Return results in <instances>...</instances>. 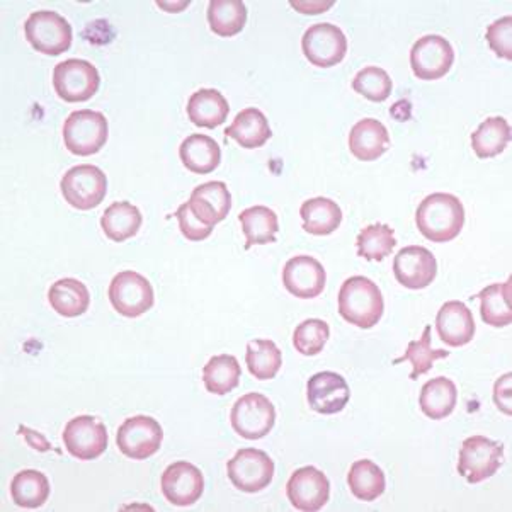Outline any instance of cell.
<instances>
[{"instance_id":"6da1fadb","label":"cell","mask_w":512,"mask_h":512,"mask_svg":"<svg viewBox=\"0 0 512 512\" xmlns=\"http://www.w3.org/2000/svg\"><path fill=\"white\" fill-rule=\"evenodd\" d=\"M416 225L434 244H446L460 235L465 225V208L456 196L429 194L416 211Z\"/></svg>"},{"instance_id":"7a4b0ae2","label":"cell","mask_w":512,"mask_h":512,"mask_svg":"<svg viewBox=\"0 0 512 512\" xmlns=\"http://www.w3.org/2000/svg\"><path fill=\"white\" fill-rule=\"evenodd\" d=\"M385 303L380 288L365 276L346 279L339 290V313L342 319L359 329L375 327L383 317Z\"/></svg>"},{"instance_id":"3957f363","label":"cell","mask_w":512,"mask_h":512,"mask_svg":"<svg viewBox=\"0 0 512 512\" xmlns=\"http://www.w3.org/2000/svg\"><path fill=\"white\" fill-rule=\"evenodd\" d=\"M108 137L109 126L106 116L92 109L74 111L63 125L65 147L79 157L97 154L108 142Z\"/></svg>"},{"instance_id":"277c9868","label":"cell","mask_w":512,"mask_h":512,"mask_svg":"<svg viewBox=\"0 0 512 512\" xmlns=\"http://www.w3.org/2000/svg\"><path fill=\"white\" fill-rule=\"evenodd\" d=\"M24 35L36 52L57 57L72 45V26L55 11H36L26 19Z\"/></svg>"},{"instance_id":"5b68a950","label":"cell","mask_w":512,"mask_h":512,"mask_svg":"<svg viewBox=\"0 0 512 512\" xmlns=\"http://www.w3.org/2000/svg\"><path fill=\"white\" fill-rule=\"evenodd\" d=\"M60 189L65 201L75 210H92L106 198L108 177L96 165H75L62 177Z\"/></svg>"},{"instance_id":"8992f818","label":"cell","mask_w":512,"mask_h":512,"mask_svg":"<svg viewBox=\"0 0 512 512\" xmlns=\"http://www.w3.org/2000/svg\"><path fill=\"white\" fill-rule=\"evenodd\" d=\"M101 86V75L87 60L69 58L53 70V87L67 103H86Z\"/></svg>"},{"instance_id":"52a82bcc","label":"cell","mask_w":512,"mask_h":512,"mask_svg":"<svg viewBox=\"0 0 512 512\" xmlns=\"http://www.w3.org/2000/svg\"><path fill=\"white\" fill-rule=\"evenodd\" d=\"M504 460V446L485 436H472L461 444L458 473L468 484H480L497 473Z\"/></svg>"},{"instance_id":"ba28073f","label":"cell","mask_w":512,"mask_h":512,"mask_svg":"<svg viewBox=\"0 0 512 512\" xmlns=\"http://www.w3.org/2000/svg\"><path fill=\"white\" fill-rule=\"evenodd\" d=\"M109 302L116 312L137 319L154 307V288L145 276L135 271H121L114 276L108 290Z\"/></svg>"},{"instance_id":"9c48e42d","label":"cell","mask_w":512,"mask_h":512,"mask_svg":"<svg viewBox=\"0 0 512 512\" xmlns=\"http://www.w3.org/2000/svg\"><path fill=\"white\" fill-rule=\"evenodd\" d=\"M230 422L239 436L256 441L271 433L276 422V409L261 393H247L232 407Z\"/></svg>"},{"instance_id":"30bf717a","label":"cell","mask_w":512,"mask_h":512,"mask_svg":"<svg viewBox=\"0 0 512 512\" xmlns=\"http://www.w3.org/2000/svg\"><path fill=\"white\" fill-rule=\"evenodd\" d=\"M230 482L235 489L256 494L266 489L274 477V461L271 456L256 448H244L227 463Z\"/></svg>"},{"instance_id":"8fae6325","label":"cell","mask_w":512,"mask_h":512,"mask_svg":"<svg viewBox=\"0 0 512 512\" xmlns=\"http://www.w3.org/2000/svg\"><path fill=\"white\" fill-rule=\"evenodd\" d=\"M302 50L312 65L329 69L346 57L348 38L339 26L330 23L313 24L303 35Z\"/></svg>"},{"instance_id":"7c38bea8","label":"cell","mask_w":512,"mask_h":512,"mask_svg":"<svg viewBox=\"0 0 512 512\" xmlns=\"http://www.w3.org/2000/svg\"><path fill=\"white\" fill-rule=\"evenodd\" d=\"M453 62H455V50L450 41L443 36H422L410 50V67L417 79H443L453 67Z\"/></svg>"},{"instance_id":"4fadbf2b","label":"cell","mask_w":512,"mask_h":512,"mask_svg":"<svg viewBox=\"0 0 512 512\" xmlns=\"http://www.w3.org/2000/svg\"><path fill=\"white\" fill-rule=\"evenodd\" d=\"M164 431L154 417L135 416L126 419L118 429L116 443L123 455L131 460H147L162 446Z\"/></svg>"},{"instance_id":"5bb4252c","label":"cell","mask_w":512,"mask_h":512,"mask_svg":"<svg viewBox=\"0 0 512 512\" xmlns=\"http://www.w3.org/2000/svg\"><path fill=\"white\" fill-rule=\"evenodd\" d=\"M108 431L92 416L72 419L63 431V443L70 455L80 461L96 460L108 448Z\"/></svg>"},{"instance_id":"9a60e30c","label":"cell","mask_w":512,"mask_h":512,"mask_svg":"<svg viewBox=\"0 0 512 512\" xmlns=\"http://www.w3.org/2000/svg\"><path fill=\"white\" fill-rule=\"evenodd\" d=\"M393 274L405 288L422 290L433 285L438 274V261L426 247L410 245L404 247L393 259Z\"/></svg>"},{"instance_id":"2e32d148","label":"cell","mask_w":512,"mask_h":512,"mask_svg":"<svg viewBox=\"0 0 512 512\" xmlns=\"http://www.w3.org/2000/svg\"><path fill=\"white\" fill-rule=\"evenodd\" d=\"M162 494L174 506L188 507L198 502L205 490V480L200 468L189 461H176L165 468L160 480Z\"/></svg>"},{"instance_id":"e0dca14e","label":"cell","mask_w":512,"mask_h":512,"mask_svg":"<svg viewBox=\"0 0 512 512\" xmlns=\"http://www.w3.org/2000/svg\"><path fill=\"white\" fill-rule=\"evenodd\" d=\"M286 495L298 511L315 512L329 502L330 484L319 468L303 467L291 475Z\"/></svg>"},{"instance_id":"ac0fdd59","label":"cell","mask_w":512,"mask_h":512,"mask_svg":"<svg viewBox=\"0 0 512 512\" xmlns=\"http://www.w3.org/2000/svg\"><path fill=\"white\" fill-rule=\"evenodd\" d=\"M351 399V390L344 376L334 371H322L313 375L307 383V400L319 414L332 416L341 412Z\"/></svg>"},{"instance_id":"d6986e66","label":"cell","mask_w":512,"mask_h":512,"mask_svg":"<svg viewBox=\"0 0 512 512\" xmlns=\"http://www.w3.org/2000/svg\"><path fill=\"white\" fill-rule=\"evenodd\" d=\"M283 283L291 295L302 300H312L322 295L327 283V274L315 257L296 256L286 262Z\"/></svg>"},{"instance_id":"ffe728a7","label":"cell","mask_w":512,"mask_h":512,"mask_svg":"<svg viewBox=\"0 0 512 512\" xmlns=\"http://www.w3.org/2000/svg\"><path fill=\"white\" fill-rule=\"evenodd\" d=\"M189 210L194 217L208 227L223 222L232 208V196L227 184L222 181H210L194 189L188 201Z\"/></svg>"},{"instance_id":"44dd1931","label":"cell","mask_w":512,"mask_h":512,"mask_svg":"<svg viewBox=\"0 0 512 512\" xmlns=\"http://www.w3.org/2000/svg\"><path fill=\"white\" fill-rule=\"evenodd\" d=\"M436 330L444 344L451 348L467 346L475 337V319L470 308L461 302L444 303L436 317Z\"/></svg>"},{"instance_id":"7402d4cb","label":"cell","mask_w":512,"mask_h":512,"mask_svg":"<svg viewBox=\"0 0 512 512\" xmlns=\"http://www.w3.org/2000/svg\"><path fill=\"white\" fill-rule=\"evenodd\" d=\"M390 147V135L382 121L366 118L353 126L349 133V148L361 162H373L382 157Z\"/></svg>"},{"instance_id":"603a6c76","label":"cell","mask_w":512,"mask_h":512,"mask_svg":"<svg viewBox=\"0 0 512 512\" xmlns=\"http://www.w3.org/2000/svg\"><path fill=\"white\" fill-rule=\"evenodd\" d=\"M179 157L189 172L205 176L215 171L222 162V148L208 135L194 133L181 143Z\"/></svg>"},{"instance_id":"cb8c5ba5","label":"cell","mask_w":512,"mask_h":512,"mask_svg":"<svg viewBox=\"0 0 512 512\" xmlns=\"http://www.w3.org/2000/svg\"><path fill=\"white\" fill-rule=\"evenodd\" d=\"M230 106L217 89H200L189 97L188 116L200 128H217L227 121Z\"/></svg>"},{"instance_id":"d4e9b609","label":"cell","mask_w":512,"mask_h":512,"mask_svg":"<svg viewBox=\"0 0 512 512\" xmlns=\"http://www.w3.org/2000/svg\"><path fill=\"white\" fill-rule=\"evenodd\" d=\"M225 135L234 138L240 147L261 148L273 137V131L262 111L247 108L235 116L234 123L225 130Z\"/></svg>"},{"instance_id":"484cf974","label":"cell","mask_w":512,"mask_h":512,"mask_svg":"<svg viewBox=\"0 0 512 512\" xmlns=\"http://www.w3.org/2000/svg\"><path fill=\"white\" fill-rule=\"evenodd\" d=\"M245 235V251L254 245L274 244L278 235V215L268 206H252L239 215Z\"/></svg>"},{"instance_id":"4316f807","label":"cell","mask_w":512,"mask_h":512,"mask_svg":"<svg viewBox=\"0 0 512 512\" xmlns=\"http://www.w3.org/2000/svg\"><path fill=\"white\" fill-rule=\"evenodd\" d=\"M48 302L62 317H80L91 305V293L79 279L63 278L48 291Z\"/></svg>"},{"instance_id":"83f0119b","label":"cell","mask_w":512,"mask_h":512,"mask_svg":"<svg viewBox=\"0 0 512 512\" xmlns=\"http://www.w3.org/2000/svg\"><path fill=\"white\" fill-rule=\"evenodd\" d=\"M300 217L303 220V230L308 234L324 235L334 234L342 222V211L336 201L329 198H312L305 201L300 208Z\"/></svg>"},{"instance_id":"f1b7e54d","label":"cell","mask_w":512,"mask_h":512,"mask_svg":"<svg viewBox=\"0 0 512 512\" xmlns=\"http://www.w3.org/2000/svg\"><path fill=\"white\" fill-rule=\"evenodd\" d=\"M456 400H458V390L455 383L444 376H438L422 387L419 404L424 416L433 421H441L455 410Z\"/></svg>"},{"instance_id":"f546056e","label":"cell","mask_w":512,"mask_h":512,"mask_svg":"<svg viewBox=\"0 0 512 512\" xmlns=\"http://www.w3.org/2000/svg\"><path fill=\"white\" fill-rule=\"evenodd\" d=\"M143 217L137 206L128 201H118L109 206L101 217L104 234L113 242H125L138 234L142 227Z\"/></svg>"},{"instance_id":"4dcf8cb0","label":"cell","mask_w":512,"mask_h":512,"mask_svg":"<svg viewBox=\"0 0 512 512\" xmlns=\"http://www.w3.org/2000/svg\"><path fill=\"white\" fill-rule=\"evenodd\" d=\"M511 142V126L506 118L494 116L482 121L472 135L473 152L478 159H492L501 155Z\"/></svg>"},{"instance_id":"1f68e13d","label":"cell","mask_w":512,"mask_h":512,"mask_svg":"<svg viewBox=\"0 0 512 512\" xmlns=\"http://www.w3.org/2000/svg\"><path fill=\"white\" fill-rule=\"evenodd\" d=\"M511 291V279H507L506 283H495L478 293L477 298L482 303L480 313L485 324L499 329L511 324Z\"/></svg>"},{"instance_id":"d6a6232c","label":"cell","mask_w":512,"mask_h":512,"mask_svg":"<svg viewBox=\"0 0 512 512\" xmlns=\"http://www.w3.org/2000/svg\"><path fill=\"white\" fill-rule=\"evenodd\" d=\"M349 489L354 497L363 502H373L387 489V480L382 468L371 460L353 463L348 475Z\"/></svg>"},{"instance_id":"836d02e7","label":"cell","mask_w":512,"mask_h":512,"mask_svg":"<svg viewBox=\"0 0 512 512\" xmlns=\"http://www.w3.org/2000/svg\"><path fill=\"white\" fill-rule=\"evenodd\" d=\"M208 23L211 31L222 38L239 35L247 23V7L242 0H211Z\"/></svg>"},{"instance_id":"e575fe53","label":"cell","mask_w":512,"mask_h":512,"mask_svg":"<svg viewBox=\"0 0 512 512\" xmlns=\"http://www.w3.org/2000/svg\"><path fill=\"white\" fill-rule=\"evenodd\" d=\"M240 375L242 368L237 358L230 354H220L213 356L203 368V383L213 395H227L239 387Z\"/></svg>"},{"instance_id":"d590c367","label":"cell","mask_w":512,"mask_h":512,"mask_svg":"<svg viewBox=\"0 0 512 512\" xmlns=\"http://www.w3.org/2000/svg\"><path fill=\"white\" fill-rule=\"evenodd\" d=\"M12 501L24 509H36L48 501L50 482L45 473L38 470H23L12 478Z\"/></svg>"},{"instance_id":"8d00e7d4","label":"cell","mask_w":512,"mask_h":512,"mask_svg":"<svg viewBox=\"0 0 512 512\" xmlns=\"http://www.w3.org/2000/svg\"><path fill=\"white\" fill-rule=\"evenodd\" d=\"M245 363L257 380H273L283 365L278 346L268 339H254L247 344Z\"/></svg>"},{"instance_id":"74e56055","label":"cell","mask_w":512,"mask_h":512,"mask_svg":"<svg viewBox=\"0 0 512 512\" xmlns=\"http://www.w3.org/2000/svg\"><path fill=\"white\" fill-rule=\"evenodd\" d=\"M448 356H450V353L444 351V349L434 351V349L431 348V325H426V329L422 332L421 339H419V341L409 342L404 356L395 359L393 365H399V363L409 361L412 368H414L412 373H410V380H417L419 376L429 373L438 359L448 358Z\"/></svg>"},{"instance_id":"f35d334b","label":"cell","mask_w":512,"mask_h":512,"mask_svg":"<svg viewBox=\"0 0 512 512\" xmlns=\"http://www.w3.org/2000/svg\"><path fill=\"white\" fill-rule=\"evenodd\" d=\"M356 245H358L359 257H365L366 261L380 262L392 254L397 240L392 227H388L385 223H373L370 227L361 230Z\"/></svg>"},{"instance_id":"ab89813d","label":"cell","mask_w":512,"mask_h":512,"mask_svg":"<svg viewBox=\"0 0 512 512\" xmlns=\"http://www.w3.org/2000/svg\"><path fill=\"white\" fill-rule=\"evenodd\" d=\"M353 89L368 101L383 103L392 94L393 82L390 75L380 67H365L354 77Z\"/></svg>"},{"instance_id":"60d3db41","label":"cell","mask_w":512,"mask_h":512,"mask_svg":"<svg viewBox=\"0 0 512 512\" xmlns=\"http://www.w3.org/2000/svg\"><path fill=\"white\" fill-rule=\"evenodd\" d=\"M330 329L327 322L320 319H308L298 325L293 334V346L303 356H315L322 353L329 341Z\"/></svg>"},{"instance_id":"b9f144b4","label":"cell","mask_w":512,"mask_h":512,"mask_svg":"<svg viewBox=\"0 0 512 512\" xmlns=\"http://www.w3.org/2000/svg\"><path fill=\"white\" fill-rule=\"evenodd\" d=\"M512 18L497 19L487 29V41L489 46L497 53V57L512 60Z\"/></svg>"},{"instance_id":"7bdbcfd3","label":"cell","mask_w":512,"mask_h":512,"mask_svg":"<svg viewBox=\"0 0 512 512\" xmlns=\"http://www.w3.org/2000/svg\"><path fill=\"white\" fill-rule=\"evenodd\" d=\"M176 218L184 237L191 240V242H201V240L208 239L213 234V227H208V225L201 223L198 218L194 217L191 210H189L188 203L179 206V210L176 211Z\"/></svg>"},{"instance_id":"ee69618b","label":"cell","mask_w":512,"mask_h":512,"mask_svg":"<svg viewBox=\"0 0 512 512\" xmlns=\"http://www.w3.org/2000/svg\"><path fill=\"white\" fill-rule=\"evenodd\" d=\"M511 378V373L501 376L497 383H495L494 388L495 404L507 416H511Z\"/></svg>"},{"instance_id":"f6af8a7d","label":"cell","mask_w":512,"mask_h":512,"mask_svg":"<svg viewBox=\"0 0 512 512\" xmlns=\"http://www.w3.org/2000/svg\"><path fill=\"white\" fill-rule=\"evenodd\" d=\"M291 6L303 14H320L334 6V2H291Z\"/></svg>"}]
</instances>
